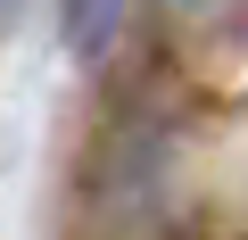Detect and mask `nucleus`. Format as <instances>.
I'll return each instance as SVG.
<instances>
[{
    "instance_id": "f257e3e1",
    "label": "nucleus",
    "mask_w": 248,
    "mask_h": 240,
    "mask_svg": "<svg viewBox=\"0 0 248 240\" xmlns=\"http://www.w3.org/2000/svg\"><path fill=\"white\" fill-rule=\"evenodd\" d=\"M58 17H66V50L75 58H108V42L124 25V0H58Z\"/></svg>"
},
{
    "instance_id": "f03ea898",
    "label": "nucleus",
    "mask_w": 248,
    "mask_h": 240,
    "mask_svg": "<svg viewBox=\"0 0 248 240\" xmlns=\"http://www.w3.org/2000/svg\"><path fill=\"white\" fill-rule=\"evenodd\" d=\"M166 9H174L182 25H215V17H232V9H248V0H166Z\"/></svg>"
},
{
    "instance_id": "7ed1b4c3",
    "label": "nucleus",
    "mask_w": 248,
    "mask_h": 240,
    "mask_svg": "<svg viewBox=\"0 0 248 240\" xmlns=\"http://www.w3.org/2000/svg\"><path fill=\"white\" fill-rule=\"evenodd\" d=\"M17 9H25V0H0V25H17Z\"/></svg>"
}]
</instances>
